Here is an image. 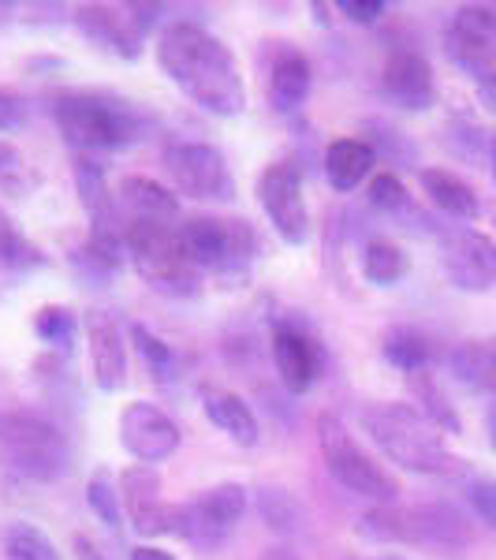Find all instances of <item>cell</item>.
Wrapping results in <instances>:
<instances>
[{
  "label": "cell",
  "mask_w": 496,
  "mask_h": 560,
  "mask_svg": "<svg viewBox=\"0 0 496 560\" xmlns=\"http://www.w3.org/2000/svg\"><path fill=\"white\" fill-rule=\"evenodd\" d=\"M157 68L184 90V97L210 116H239L247 108V83L236 52L191 20H176L157 38Z\"/></svg>",
  "instance_id": "obj_1"
},
{
  "label": "cell",
  "mask_w": 496,
  "mask_h": 560,
  "mask_svg": "<svg viewBox=\"0 0 496 560\" xmlns=\"http://www.w3.org/2000/svg\"><path fill=\"white\" fill-rule=\"evenodd\" d=\"M49 113L68 147L86 158L128 150L150 128V116L113 90H57Z\"/></svg>",
  "instance_id": "obj_2"
},
{
  "label": "cell",
  "mask_w": 496,
  "mask_h": 560,
  "mask_svg": "<svg viewBox=\"0 0 496 560\" xmlns=\"http://www.w3.org/2000/svg\"><path fill=\"white\" fill-rule=\"evenodd\" d=\"M363 430L369 433L377 448L400 464L403 471L429 475V478H459L467 475V464L448 448L445 433L422 415L414 404H369L358 415Z\"/></svg>",
  "instance_id": "obj_3"
},
{
  "label": "cell",
  "mask_w": 496,
  "mask_h": 560,
  "mask_svg": "<svg viewBox=\"0 0 496 560\" xmlns=\"http://www.w3.org/2000/svg\"><path fill=\"white\" fill-rule=\"evenodd\" d=\"M358 530L369 541H400V546L433 549V553H463L474 541L471 520L456 504L433 501L400 509V504H374L366 512Z\"/></svg>",
  "instance_id": "obj_4"
},
{
  "label": "cell",
  "mask_w": 496,
  "mask_h": 560,
  "mask_svg": "<svg viewBox=\"0 0 496 560\" xmlns=\"http://www.w3.org/2000/svg\"><path fill=\"white\" fill-rule=\"evenodd\" d=\"M123 250H128L134 273L146 280L157 295L168 300H194L202 292V273L184 247L176 224L161 221H128L123 224Z\"/></svg>",
  "instance_id": "obj_5"
},
{
  "label": "cell",
  "mask_w": 496,
  "mask_h": 560,
  "mask_svg": "<svg viewBox=\"0 0 496 560\" xmlns=\"http://www.w3.org/2000/svg\"><path fill=\"white\" fill-rule=\"evenodd\" d=\"M179 236L202 277L224 284H247L258 258V232L243 217H191L179 224Z\"/></svg>",
  "instance_id": "obj_6"
},
{
  "label": "cell",
  "mask_w": 496,
  "mask_h": 560,
  "mask_svg": "<svg viewBox=\"0 0 496 560\" xmlns=\"http://www.w3.org/2000/svg\"><path fill=\"white\" fill-rule=\"evenodd\" d=\"M0 464L31 482H57L71 471L64 430L38 411L0 415Z\"/></svg>",
  "instance_id": "obj_7"
},
{
  "label": "cell",
  "mask_w": 496,
  "mask_h": 560,
  "mask_svg": "<svg viewBox=\"0 0 496 560\" xmlns=\"http://www.w3.org/2000/svg\"><path fill=\"white\" fill-rule=\"evenodd\" d=\"M318 445H321L324 471L336 478L347 493L366 497V501H374V504L400 501V493H403L400 478L392 471H385V467L363 448V441H358L336 415H321L318 419Z\"/></svg>",
  "instance_id": "obj_8"
},
{
  "label": "cell",
  "mask_w": 496,
  "mask_h": 560,
  "mask_svg": "<svg viewBox=\"0 0 496 560\" xmlns=\"http://www.w3.org/2000/svg\"><path fill=\"white\" fill-rule=\"evenodd\" d=\"M247 516V490L239 482H216L191 501L176 504V538L198 553H216Z\"/></svg>",
  "instance_id": "obj_9"
},
{
  "label": "cell",
  "mask_w": 496,
  "mask_h": 560,
  "mask_svg": "<svg viewBox=\"0 0 496 560\" xmlns=\"http://www.w3.org/2000/svg\"><path fill=\"white\" fill-rule=\"evenodd\" d=\"M157 4H79L71 23L86 42L120 60H139L146 34L157 23Z\"/></svg>",
  "instance_id": "obj_10"
},
{
  "label": "cell",
  "mask_w": 496,
  "mask_h": 560,
  "mask_svg": "<svg viewBox=\"0 0 496 560\" xmlns=\"http://www.w3.org/2000/svg\"><path fill=\"white\" fill-rule=\"evenodd\" d=\"M445 52L474 86L496 83V8H456L445 23Z\"/></svg>",
  "instance_id": "obj_11"
},
{
  "label": "cell",
  "mask_w": 496,
  "mask_h": 560,
  "mask_svg": "<svg viewBox=\"0 0 496 560\" xmlns=\"http://www.w3.org/2000/svg\"><path fill=\"white\" fill-rule=\"evenodd\" d=\"M165 173L179 195L198 202H232L236 179L213 142H173L165 147Z\"/></svg>",
  "instance_id": "obj_12"
},
{
  "label": "cell",
  "mask_w": 496,
  "mask_h": 560,
  "mask_svg": "<svg viewBox=\"0 0 496 560\" xmlns=\"http://www.w3.org/2000/svg\"><path fill=\"white\" fill-rule=\"evenodd\" d=\"M255 195L273 232L287 247H303L310 240V206H306L303 173L295 161H273V165L261 168Z\"/></svg>",
  "instance_id": "obj_13"
},
{
  "label": "cell",
  "mask_w": 496,
  "mask_h": 560,
  "mask_svg": "<svg viewBox=\"0 0 496 560\" xmlns=\"http://www.w3.org/2000/svg\"><path fill=\"white\" fill-rule=\"evenodd\" d=\"M440 269L456 292L482 295L496 288V240L477 229H448L440 236Z\"/></svg>",
  "instance_id": "obj_14"
},
{
  "label": "cell",
  "mask_w": 496,
  "mask_h": 560,
  "mask_svg": "<svg viewBox=\"0 0 496 560\" xmlns=\"http://www.w3.org/2000/svg\"><path fill=\"white\" fill-rule=\"evenodd\" d=\"M120 501L128 512V523L134 535L161 538L176 535V504L165 501L161 475L150 464H131L120 471Z\"/></svg>",
  "instance_id": "obj_15"
},
{
  "label": "cell",
  "mask_w": 496,
  "mask_h": 560,
  "mask_svg": "<svg viewBox=\"0 0 496 560\" xmlns=\"http://www.w3.org/2000/svg\"><path fill=\"white\" fill-rule=\"evenodd\" d=\"M269 351H273L276 377L284 382L287 393H295V396L310 393L321 374V348L299 318H273Z\"/></svg>",
  "instance_id": "obj_16"
},
{
  "label": "cell",
  "mask_w": 496,
  "mask_h": 560,
  "mask_svg": "<svg viewBox=\"0 0 496 560\" xmlns=\"http://www.w3.org/2000/svg\"><path fill=\"white\" fill-rule=\"evenodd\" d=\"M381 97L403 113H429L437 105V79H433L429 60L418 49H392L381 65L377 79Z\"/></svg>",
  "instance_id": "obj_17"
},
{
  "label": "cell",
  "mask_w": 496,
  "mask_h": 560,
  "mask_svg": "<svg viewBox=\"0 0 496 560\" xmlns=\"http://www.w3.org/2000/svg\"><path fill=\"white\" fill-rule=\"evenodd\" d=\"M120 445L139 459V464H161L176 456L179 448V427L168 419L157 404L134 400L120 411Z\"/></svg>",
  "instance_id": "obj_18"
},
{
  "label": "cell",
  "mask_w": 496,
  "mask_h": 560,
  "mask_svg": "<svg viewBox=\"0 0 496 560\" xmlns=\"http://www.w3.org/2000/svg\"><path fill=\"white\" fill-rule=\"evenodd\" d=\"M86 348H90V374L102 393H120L128 385V340L113 314L86 311Z\"/></svg>",
  "instance_id": "obj_19"
},
{
  "label": "cell",
  "mask_w": 496,
  "mask_h": 560,
  "mask_svg": "<svg viewBox=\"0 0 496 560\" xmlns=\"http://www.w3.org/2000/svg\"><path fill=\"white\" fill-rule=\"evenodd\" d=\"M314 86V68L306 60V52H299L295 45H281L269 60V102H273L276 113L292 116L299 113L310 97Z\"/></svg>",
  "instance_id": "obj_20"
},
{
  "label": "cell",
  "mask_w": 496,
  "mask_h": 560,
  "mask_svg": "<svg viewBox=\"0 0 496 560\" xmlns=\"http://www.w3.org/2000/svg\"><path fill=\"white\" fill-rule=\"evenodd\" d=\"M202 411H205V419H210L213 427L232 441V445L255 448L261 441V427H258L255 411H250V404L232 393V388L205 385L202 388Z\"/></svg>",
  "instance_id": "obj_21"
},
{
  "label": "cell",
  "mask_w": 496,
  "mask_h": 560,
  "mask_svg": "<svg viewBox=\"0 0 496 560\" xmlns=\"http://www.w3.org/2000/svg\"><path fill=\"white\" fill-rule=\"evenodd\" d=\"M116 202L131 213V221H161V224H176L179 217V198L173 187H165L153 176H120L116 184Z\"/></svg>",
  "instance_id": "obj_22"
},
{
  "label": "cell",
  "mask_w": 496,
  "mask_h": 560,
  "mask_svg": "<svg viewBox=\"0 0 496 560\" xmlns=\"http://www.w3.org/2000/svg\"><path fill=\"white\" fill-rule=\"evenodd\" d=\"M377 165V150L366 139H336L324 150V179H329L332 191L347 195L358 184H366L374 176Z\"/></svg>",
  "instance_id": "obj_23"
},
{
  "label": "cell",
  "mask_w": 496,
  "mask_h": 560,
  "mask_svg": "<svg viewBox=\"0 0 496 560\" xmlns=\"http://www.w3.org/2000/svg\"><path fill=\"white\" fill-rule=\"evenodd\" d=\"M418 179H422V191L429 195V202L445 217H452V221H477L482 217V198L452 168H422Z\"/></svg>",
  "instance_id": "obj_24"
},
{
  "label": "cell",
  "mask_w": 496,
  "mask_h": 560,
  "mask_svg": "<svg viewBox=\"0 0 496 560\" xmlns=\"http://www.w3.org/2000/svg\"><path fill=\"white\" fill-rule=\"evenodd\" d=\"M448 366H452L456 382L471 393L496 396V340H463L448 355Z\"/></svg>",
  "instance_id": "obj_25"
},
{
  "label": "cell",
  "mask_w": 496,
  "mask_h": 560,
  "mask_svg": "<svg viewBox=\"0 0 496 560\" xmlns=\"http://www.w3.org/2000/svg\"><path fill=\"white\" fill-rule=\"evenodd\" d=\"M381 355L385 363L395 366L400 374H426L433 366V340L414 325H392L381 337Z\"/></svg>",
  "instance_id": "obj_26"
},
{
  "label": "cell",
  "mask_w": 496,
  "mask_h": 560,
  "mask_svg": "<svg viewBox=\"0 0 496 560\" xmlns=\"http://www.w3.org/2000/svg\"><path fill=\"white\" fill-rule=\"evenodd\" d=\"M408 388H411V396H414V408L426 415V419L440 433H463V419H459L456 404L448 400L445 388L437 385V377H433L429 370H426V374H411Z\"/></svg>",
  "instance_id": "obj_27"
},
{
  "label": "cell",
  "mask_w": 496,
  "mask_h": 560,
  "mask_svg": "<svg viewBox=\"0 0 496 560\" xmlns=\"http://www.w3.org/2000/svg\"><path fill=\"white\" fill-rule=\"evenodd\" d=\"M0 553L4 560H64L52 541L38 523H26V520H12L4 523L0 530Z\"/></svg>",
  "instance_id": "obj_28"
},
{
  "label": "cell",
  "mask_w": 496,
  "mask_h": 560,
  "mask_svg": "<svg viewBox=\"0 0 496 560\" xmlns=\"http://www.w3.org/2000/svg\"><path fill=\"white\" fill-rule=\"evenodd\" d=\"M363 277L374 288L400 284V280L408 277V250L385 236H374L363 247Z\"/></svg>",
  "instance_id": "obj_29"
},
{
  "label": "cell",
  "mask_w": 496,
  "mask_h": 560,
  "mask_svg": "<svg viewBox=\"0 0 496 560\" xmlns=\"http://www.w3.org/2000/svg\"><path fill=\"white\" fill-rule=\"evenodd\" d=\"M45 250L34 240H26L20 232V224L0 210V266L12 269V273H34L45 266Z\"/></svg>",
  "instance_id": "obj_30"
},
{
  "label": "cell",
  "mask_w": 496,
  "mask_h": 560,
  "mask_svg": "<svg viewBox=\"0 0 496 560\" xmlns=\"http://www.w3.org/2000/svg\"><path fill=\"white\" fill-rule=\"evenodd\" d=\"M131 340H134V348H139L142 363L150 366L153 382H161V385L176 382V377H179V359H176V348L168 345V340H161L157 332H153L150 325H142V322L131 325Z\"/></svg>",
  "instance_id": "obj_31"
},
{
  "label": "cell",
  "mask_w": 496,
  "mask_h": 560,
  "mask_svg": "<svg viewBox=\"0 0 496 560\" xmlns=\"http://www.w3.org/2000/svg\"><path fill=\"white\" fill-rule=\"evenodd\" d=\"M86 504L105 527L120 530L123 527V501H120V478H116L108 467H97L86 482Z\"/></svg>",
  "instance_id": "obj_32"
},
{
  "label": "cell",
  "mask_w": 496,
  "mask_h": 560,
  "mask_svg": "<svg viewBox=\"0 0 496 560\" xmlns=\"http://www.w3.org/2000/svg\"><path fill=\"white\" fill-rule=\"evenodd\" d=\"M258 512H261V520L276 530V535H295V530L306 523L299 501H295L287 490H281V486H261V490H258Z\"/></svg>",
  "instance_id": "obj_33"
},
{
  "label": "cell",
  "mask_w": 496,
  "mask_h": 560,
  "mask_svg": "<svg viewBox=\"0 0 496 560\" xmlns=\"http://www.w3.org/2000/svg\"><path fill=\"white\" fill-rule=\"evenodd\" d=\"M34 332H38V340L45 348L71 351V345H75V332H79V322L68 306H42V311L34 314Z\"/></svg>",
  "instance_id": "obj_34"
},
{
  "label": "cell",
  "mask_w": 496,
  "mask_h": 560,
  "mask_svg": "<svg viewBox=\"0 0 496 560\" xmlns=\"http://www.w3.org/2000/svg\"><path fill=\"white\" fill-rule=\"evenodd\" d=\"M366 198H369V206H374L377 213H385V217H408V213H414L411 191L403 187V179L395 176V173L369 176Z\"/></svg>",
  "instance_id": "obj_35"
},
{
  "label": "cell",
  "mask_w": 496,
  "mask_h": 560,
  "mask_svg": "<svg viewBox=\"0 0 496 560\" xmlns=\"http://www.w3.org/2000/svg\"><path fill=\"white\" fill-rule=\"evenodd\" d=\"M445 135H448V147H452L463 161H489L493 158L496 139H489V131L474 128L471 120H456Z\"/></svg>",
  "instance_id": "obj_36"
},
{
  "label": "cell",
  "mask_w": 496,
  "mask_h": 560,
  "mask_svg": "<svg viewBox=\"0 0 496 560\" xmlns=\"http://www.w3.org/2000/svg\"><path fill=\"white\" fill-rule=\"evenodd\" d=\"M31 187H34V173H31V165H26V158L0 139V191L20 198L31 191Z\"/></svg>",
  "instance_id": "obj_37"
},
{
  "label": "cell",
  "mask_w": 496,
  "mask_h": 560,
  "mask_svg": "<svg viewBox=\"0 0 496 560\" xmlns=\"http://www.w3.org/2000/svg\"><path fill=\"white\" fill-rule=\"evenodd\" d=\"M31 124V105L20 90L0 86V135H20Z\"/></svg>",
  "instance_id": "obj_38"
},
{
  "label": "cell",
  "mask_w": 496,
  "mask_h": 560,
  "mask_svg": "<svg viewBox=\"0 0 496 560\" xmlns=\"http://www.w3.org/2000/svg\"><path fill=\"white\" fill-rule=\"evenodd\" d=\"M467 504H471L474 516L496 535V478H471L467 482Z\"/></svg>",
  "instance_id": "obj_39"
},
{
  "label": "cell",
  "mask_w": 496,
  "mask_h": 560,
  "mask_svg": "<svg viewBox=\"0 0 496 560\" xmlns=\"http://www.w3.org/2000/svg\"><path fill=\"white\" fill-rule=\"evenodd\" d=\"M340 12L347 15L351 23H358V26H369V23H377L385 12H389V4L385 0H340Z\"/></svg>",
  "instance_id": "obj_40"
},
{
  "label": "cell",
  "mask_w": 496,
  "mask_h": 560,
  "mask_svg": "<svg viewBox=\"0 0 496 560\" xmlns=\"http://www.w3.org/2000/svg\"><path fill=\"white\" fill-rule=\"evenodd\" d=\"M71 553H75V560H113L102 541L83 535V530H75V535H71Z\"/></svg>",
  "instance_id": "obj_41"
},
{
  "label": "cell",
  "mask_w": 496,
  "mask_h": 560,
  "mask_svg": "<svg viewBox=\"0 0 496 560\" xmlns=\"http://www.w3.org/2000/svg\"><path fill=\"white\" fill-rule=\"evenodd\" d=\"M131 560H179V557H173L168 549H161V546H134Z\"/></svg>",
  "instance_id": "obj_42"
},
{
  "label": "cell",
  "mask_w": 496,
  "mask_h": 560,
  "mask_svg": "<svg viewBox=\"0 0 496 560\" xmlns=\"http://www.w3.org/2000/svg\"><path fill=\"white\" fill-rule=\"evenodd\" d=\"M258 560H303L295 549H287V546H269V549H261Z\"/></svg>",
  "instance_id": "obj_43"
},
{
  "label": "cell",
  "mask_w": 496,
  "mask_h": 560,
  "mask_svg": "<svg viewBox=\"0 0 496 560\" xmlns=\"http://www.w3.org/2000/svg\"><path fill=\"white\" fill-rule=\"evenodd\" d=\"M477 90V102H482L485 113L496 116V83H485V86H474Z\"/></svg>",
  "instance_id": "obj_44"
},
{
  "label": "cell",
  "mask_w": 496,
  "mask_h": 560,
  "mask_svg": "<svg viewBox=\"0 0 496 560\" xmlns=\"http://www.w3.org/2000/svg\"><path fill=\"white\" fill-rule=\"evenodd\" d=\"M485 433H489V448L496 453V404L489 408V415H485Z\"/></svg>",
  "instance_id": "obj_45"
},
{
  "label": "cell",
  "mask_w": 496,
  "mask_h": 560,
  "mask_svg": "<svg viewBox=\"0 0 496 560\" xmlns=\"http://www.w3.org/2000/svg\"><path fill=\"white\" fill-rule=\"evenodd\" d=\"M489 173H493V184H496V142H493V158H489Z\"/></svg>",
  "instance_id": "obj_46"
},
{
  "label": "cell",
  "mask_w": 496,
  "mask_h": 560,
  "mask_svg": "<svg viewBox=\"0 0 496 560\" xmlns=\"http://www.w3.org/2000/svg\"><path fill=\"white\" fill-rule=\"evenodd\" d=\"M385 560H400V557H385Z\"/></svg>",
  "instance_id": "obj_47"
},
{
  "label": "cell",
  "mask_w": 496,
  "mask_h": 560,
  "mask_svg": "<svg viewBox=\"0 0 496 560\" xmlns=\"http://www.w3.org/2000/svg\"><path fill=\"white\" fill-rule=\"evenodd\" d=\"M347 560H355V557H347Z\"/></svg>",
  "instance_id": "obj_48"
}]
</instances>
